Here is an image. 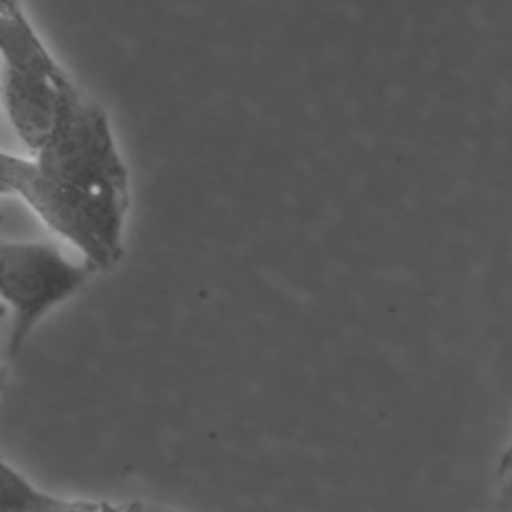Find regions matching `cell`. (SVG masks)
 <instances>
[{
	"mask_svg": "<svg viewBox=\"0 0 512 512\" xmlns=\"http://www.w3.org/2000/svg\"><path fill=\"white\" fill-rule=\"evenodd\" d=\"M94 274L90 262L68 258L52 240L0 238V304L12 312L8 356L16 358L34 326Z\"/></svg>",
	"mask_w": 512,
	"mask_h": 512,
	"instance_id": "3",
	"label": "cell"
},
{
	"mask_svg": "<svg viewBox=\"0 0 512 512\" xmlns=\"http://www.w3.org/2000/svg\"><path fill=\"white\" fill-rule=\"evenodd\" d=\"M60 500L32 484L0 456V512H50Z\"/></svg>",
	"mask_w": 512,
	"mask_h": 512,
	"instance_id": "4",
	"label": "cell"
},
{
	"mask_svg": "<svg viewBox=\"0 0 512 512\" xmlns=\"http://www.w3.org/2000/svg\"><path fill=\"white\" fill-rule=\"evenodd\" d=\"M0 194L24 200L96 272L110 270L120 262L124 224L102 214L82 192L48 172L34 156L0 150Z\"/></svg>",
	"mask_w": 512,
	"mask_h": 512,
	"instance_id": "2",
	"label": "cell"
},
{
	"mask_svg": "<svg viewBox=\"0 0 512 512\" xmlns=\"http://www.w3.org/2000/svg\"><path fill=\"white\" fill-rule=\"evenodd\" d=\"M4 312H6V308L0 304V316H4Z\"/></svg>",
	"mask_w": 512,
	"mask_h": 512,
	"instance_id": "8",
	"label": "cell"
},
{
	"mask_svg": "<svg viewBox=\"0 0 512 512\" xmlns=\"http://www.w3.org/2000/svg\"><path fill=\"white\" fill-rule=\"evenodd\" d=\"M506 472H512V436H510L508 444L504 446L500 460H498V474H506Z\"/></svg>",
	"mask_w": 512,
	"mask_h": 512,
	"instance_id": "6",
	"label": "cell"
},
{
	"mask_svg": "<svg viewBox=\"0 0 512 512\" xmlns=\"http://www.w3.org/2000/svg\"><path fill=\"white\" fill-rule=\"evenodd\" d=\"M142 512H168V510H158V508H148V506H144Z\"/></svg>",
	"mask_w": 512,
	"mask_h": 512,
	"instance_id": "7",
	"label": "cell"
},
{
	"mask_svg": "<svg viewBox=\"0 0 512 512\" xmlns=\"http://www.w3.org/2000/svg\"><path fill=\"white\" fill-rule=\"evenodd\" d=\"M80 96L20 0H0V102L30 154L48 144Z\"/></svg>",
	"mask_w": 512,
	"mask_h": 512,
	"instance_id": "1",
	"label": "cell"
},
{
	"mask_svg": "<svg viewBox=\"0 0 512 512\" xmlns=\"http://www.w3.org/2000/svg\"><path fill=\"white\" fill-rule=\"evenodd\" d=\"M144 504L138 500L110 502V500H66L62 498L58 506L50 512H142Z\"/></svg>",
	"mask_w": 512,
	"mask_h": 512,
	"instance_id": "5",
	"label": "cell"
}]
</instances>
